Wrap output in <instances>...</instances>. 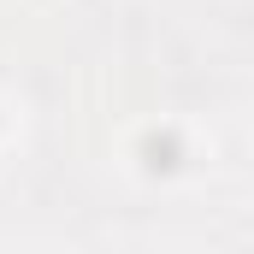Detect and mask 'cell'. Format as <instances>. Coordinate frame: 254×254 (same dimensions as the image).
Instances as JSON below:
<instances>
[{
  "instance_id": "cell-1",
  "label": "cell",
  "mask_w": 254,
  "mask_h": 254,
  "mask_svg": "<svg viewBox=\"0 0 254 254\" xmlns=\"http://www.w3.org/2000/svg\"><path fill=\"white\" fill-rule=\"evenodd\" d=\"M130 160H136V172H142V178H178V172L195 160L190 130H184V125H172V119H160V125H142V136L130 142Z\"/></svg>"
},
{
  "instance_id": "cell-2",
  "label": "cell",
  "mask_w": 254,
  "mask_h": 254,
  "mask_svg": "<svg viewBox=\"0 0 254 254\" xmlns=\"http://www.w3.org/2000/svg\"><path fill=\"white\" fill-rule=\"evenodd\" d=\"M0 130H6V107H0Z\"/></svg>"
}]
</instances>
